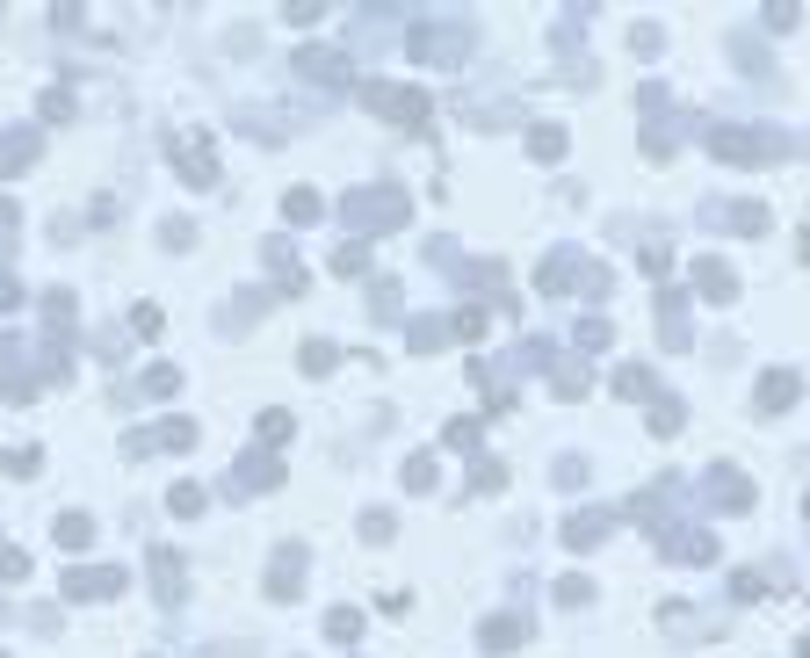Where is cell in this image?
<instances>
[{
  "instance_id": "ba28073f",
  "label": "cell",
  "mask_w": 810,
  "mask_h": 658,
  "mask_svg": "<svg viewBox=\"0 0 810 658\" xmlns=\"http://www.w3.org/2000/svg\"><path fill=\"white\" fill-rule=\"evenodd\" d=\"M58 586H66V601H116L131 579H123V564H80V572H66Z\"/></svg>"
},
{
  "instance_id": "4fadbf2b",
  "label": "cell",
  "mask_w": 810,
  "mask_h": 658,
  "mask_svg": "<svg viewBox=\"0 0 810 658\" xmlns=\"http://www.w3.org/2000/svg\"><path fill=\"white\" fill-rule=\"evenodd\" d=\"M145 449H196V420H160V427H138L123 456H145Z\"/></svg>"
},
{
  "instance_id": "6f0895ef",
  "label": "cell",
  "mask_w": 810,
  "mask_h": 658,
  "mask_svg": "<svg viewBox=\"0 0 810 658\" xmlns=\"http://www.w3.org/2000/svg\"><path fill=\"white\" fill-rule=\"evenodd\" d=\"M0 658H8V651H0Z\"/></svg>"
},
{
  "instance_id": "cb8c5ba5",
  "label": "cell",
  "mask_w": 810,
  "mask_h": 658,
  "mask_svg": "<svg viewBox=\"0 0 810 658\" xmlns=\"http://www.w3.org/2000/svg\"><path fill=\"white\" fill-rule=\"evenodd\" d=\"M565 145H572L565 123H536V131H528V160H565Z\"/></svg>"
},
{
  "instance_id": "681fc988",
  "label": "cell",
  "mask_w": 810,
  "mask_h": 658,
  "mask_svg": "<svg viewBox=\"0 0 810 658\" xmlns=\"http://www.w3.org/2000/svg\"><path fill=\"white\" fill-rule=\"evenodd\" d=\"M579 348H608V319H579Z\"/></svg>"
},
{
  "instance_id": "d590c367",
  "label": "cell",
  "mask_w": 810,
  "mask_h": 658,
  "mask_svg": "<svg viewBox=\"0 0 810 658\" xmlns=\"http://www.w3.org/2000/svg\"><path fill=\"white\" fill-rule=\"evenodd\" d=\"M680 420H688L680 398H651V434H680Z\"/></svg>"
},
{
  "instance_id": "f1b7e54d",
  "label": "cell",
  "mask_w": 810,
  "mask_h": 658,
  "mask_svg": "<svg viewBox=\"0 0 810 658\" xmlns=\"http://www.w3.org/2000/svg\"><path fill=\"white\" fill-rule=\"evenodd\" d=\"M333 362H340L333 340H304V348H297V369H304V376H333Z\"/></svg>"
},
{
  "instance_id": "836d02e7",
  "label": "cell",
  "mask_w": 810,
  "mask_h": 658,
  "mask_svg": "<svg viewBox=\"0 0 810 658\" xmlns=\"http://www.w3.org/2000/svg\"><path fill=\"white\" fill-rule=\"evenodd\" d=\"M333 268H340V275H362V268H369V246H362V239H340V246H333Z\"/></svg>"
},
{
  "instance_id": "f6af8a7d",
  "label": "cell",
  "mask_w": 810,
  "mask_h": 658,
  "mask_svg": "<svg viewBox=\"0 0 810 658\" xmlns=\"http://www.w3.org/2000/svg\"><path fill=\"white\" fill-rule=\"evenodd\" d=\"M760 593H767V572H738L731 579V601H760Z\"/></svg>"
},
{
  "instance_id": "60d3db41",
  "label": "cell",
  "mask_w": 810,
  "mask_h": 658,
  "mask_svg": "<svg viewBox=\"0 0 810 658\" xmlns=\"http://www.w3.org/2000/svg\"><path fill=\"white\" fill-rule=\"evenodd\" d=\"M167 507H174L181 521H189V514H203V485H174V492H167Z\"/></svg>"
},
{
  "instance_id": "83f0119b",
  "label": "cell",
  "mask_w": 810,
  "mask_h": 658,
  "mask_svg": "<svg viewBox=\"0 0 810 658\" xmlns=\"http://www.w3.org/2000/svg\"><path fill=\"white\" fill-rule=\"evenodd\" d=\"M355 637H362V608H348V601L326 608V644H355Z\"/></svg>"
},
{
  "instance_id": "f35d334b",
  "label": "cell",
  "mask_w": 810,
  "mask_h": 658,
  "mask_svg": "<svg viewBox=\"0 0 810 658\" xmlns=\"http://www.w3.org/2000/svg\"><path fill=\"white\" fill-rule=\"evenodd\" d=\"M413 492H434V456H405V470H398Z\"/></svg>"
},
{
  "instance_id": "d4e9b609",
  "label": "cell",
  "mask_w": 810,
  "mask_h": 658,
  "mask_svg": "<svg viewBox=\"0 0 810 658\" xmlns=\"http://www.w3.org/2000/svg\"><path fill=\"white\" fill-rule=\"evenodd\" d=\"M80 319V304H73V290H44V326H51V340H66V326Z\"/></svg>"
},
{
  "instance_id": "4316f807",
  "label": "cell",
  "mask_w": 810,
  "mask_h": 658,
  "mask_svg": "<svg viewBox=\"0 0 810 658\" xmlns=\"http://www.w3.org/2000/svg\"><path fill=\"white\" fill-rule=\"evenodd\" d=\"M442 340H449V319H413V326H405V348H413V355H434Z\"/></svg>"
},
{
  "instance_id": "816d5d0a",
  "label": "cell",
  "mask_w": 810,
  "mask_h": 658,
  "mask_svg": "<svg viewBox=\"0 0 810 658\" xmlns=\"http://www.w3.org/2000/svg\"><path fill=\"white\" fill-rule=\"evenodd\" d=\"M37 463H44L37 449H8V470H15V478H37Z\"/></svg>"
},
{
  "instance_id": "1f68e13d",
  "label": "cell",
  "mask_w": 810,
  "mask_h": 658,
  "mask_svg": "<svg viewBox=\"0 0 810 658\" xmlns=\"http://www.w3.org/2000/svg\"><path fill=\"white\" fill-rule=\"evenodd\" d=\"M724 217H731V225H738V232H753V239H760V232L774 225V217H767V203H731Z\"/></svg>"
},
{
  "instance_id": "f907efd6",
  "label": "cell",
  "mask_w": 810,
  "mask_h": 658,
  "mask_svg": "<svg viewBox=\"0 0 810 658\" xmlns=\"http://www.w3.org/2000/svg\"><path fill=\"white\" fill-rule=\"evenodd\" d=\"M160 239H167V246H189V239H196V225H189V217H167Z\"/></svg>"
},
{
  "instance_id": "30bf717a",
  "label": "cell",
  "mask_w": 810,
  "mask_h": 658,
  "mask_svg": "<svg viewBox=\"0 0 810 658\" xmlns=\"http://www.w3.org/2000/svg\"><path fill=\"white\" fill-rule=\"evenodd\" d=\"M268 593H275V601H297V593H304V543H275V557H268Z\"/></svg>"
},
{
  "instance_id": "11a10c76",
  "label": "cell",
  "mask_w": 810,
  "mask_h": 658,
  "mask_svg": "<svg viewBox=\"0 0 810 658\" xmlns=\"http://www.w3.org/2000/svg\"><path fill=\"white\" fill-rule=\"evenodd\" d=\"M15 304H22V282H15V275H0V319H8Z\"/></svg>"
},
{
  "instance_id": "d6a6232c",
  "label": "cell",
  "mask_w": 810,
  "mask_h": 658,
  "mask_svg": "<svg viewBox=\"0 0 810 658\" xmlns=\"http://www.w3.org/2000/svg\"><path fill=\"white\" fill-rule=\"evenodd\" d=\"M557 601H565V608H586V601H594V579H586V572H565V579H557Z\"/></svg>"
},
{
  "instance_id": "2e32d148",
  "label": "cell",
  "mask_w": 810,
  "mask_h": 658,
  "mask_svg": "<svg viewBox=\"0 0 810 658\" xmlns=\"http://www.w3.org/2000/svg\"><path fill=\"white\" fill-rule=\"evenodd\" d=\"M796 391H803V376H796V369H767V376H760V391H753V413H789Z\"/></svg>"
},
{
  "instance_id": "e0dca14e",
  "label": "cell",
  "mask_w": 810,
  "mask_h": 658,
  "mask_svg": "<svg viewBox=\"0 0 810 658\" xmlns=\"http://www.w3.org/2000/svg\"><path fill=\"white\" fill-rule=\"evenodd\" d=\"M145 564H152V586H160V601L174 608V601H181V593H189V586H181V579H189V564H181V550H167V543H152V557H145Z\"/></svg>"
},
{
  "instance_id": "277c9868",
  "label": "cell",
  "mask_w": 810,
  "mask_h": 658,
  "mask_svg": "<svg viewBox=\"0 0 810 658\" xmlns=\"http://www.w3.org/2000/svg\"><path fill=\"white\" fill-rule=\"evenodd\" d=\"M167 160L189 188H217V152H210V131H196V123H174L167 131Z\"/></svg>"
},
{
  "instance_id": "8992f818",
  "label": "cell",
  "mask_w": 810,
  "mask_h": 658,
  "mask_svg": "<svg viewBox=\"0 0 810 658\" xmlns=\"http://www.w3.org/2000/svg\"><path fill=\"white\" fill-rule=\"evenodd\" d=\"M275 485H283V463H275L268 449H261V456H239L225 478H217V492H225V499H254V492H275Z\"/></svg>"
},
{
  "instance_id": "74e56055",
  "label": "cell",
  "mask_w": 810,
  "mask_h": 658,
  "mask_svg": "<svg viewBox=\"0 0 810 658\" xmlns=\"http://www.w3.org/2000/svg\"><path fill=\"white\" fill-rule=\"evenodd\" d=\"M37 116H44V123H66V116H73V94H66V87H44Z\"/></svg>"
},
{
  "instance_id": "7dc6e473",
  "label": "cell",
  "mask_w": 810,
  "mask_h": 658,
  "mask_svg": "<svg viewBox=\"0 0 810 658\" xmlns=\"http://www.w3.org/2000/svg\"><path fill=\"white\" fill-rule=\"evenodd\" d=\"M471 485H478V492H500V485H507V463H492V456H485V463H478V478H471Z\"/></svg>"
},
{
  "instance_id": "8d00e7d4",
  "label": "cell",
  "mask_w": 810,
  "mask_h": 658,
  "mask_svg": "<svg viewBox=\"0 0 810 658\" xmlns=\"http://www.w3.org/2000/svg\"><path fill=\"white\" fill-rule=\"evenodd\" d=\"M391 536H398V521H391L384 507H369V514H362V543H391Z\"/></svg>"
},
{
  "instance_id": "6da1fadb",
  "label": "cell",
  "mask_w": 810,
  "mask_h": 658,
  "mask_svg": "<svg viewBox=\"0 0 810 658\" xmlns=\"http://www.w3.org/2000/svg\"><path fill=\"white\" fill-rule=\"evenodd\" d=\"M405 217H413V196L391 181H362L340 196V225H348V239H369V232H405Z\"/></svg>"
},
{
  "instance_id": "52a82bcc",
  "label": "cell",
  "mask_w": 810,
  "mask_h": 658,
  "mask_svg": "<svg viewBox=\"0 0 810 658\" xmlns=\"http://www.w3.org/2000/svg\"><path fill=\"white\" fill-rule=\"evenodd\" d=\"M651 543H659V557H673V564H709V557H716V536H702L695 521H666V528H651Z\"/></svg>"
},
{
  "instance_id": "bcb514c9",
  "label": "cell",
  "mask_w": 810,
  "mask_h": 658,
  "mask_svg": "<svg viewBox=\"0 0 810 658\" xmlns=\"http://www.w3.org/2000/svg\"><path fill=\"white\" fill-rule=\"evenodd\" d=\"M160 326H167V319H160V304H138V311H131V333H145V340H152Z\"/></svg>"
},
{
  "instance_id": "7a4b0ae2",
  "label": "cell",
  "mask_w": 810,
  "mask_h": 658,
  "mask_svg": "<svg viewBox=\"0 0 810 658\" xmlns=\"http://www.w3.org/2000/svg\"><path fill=\"white\" fill-rule=\"evenodd\" d=\"M702 145L731 167H760V160H782L789 152L782 131H745V123H702Z\"/></svg>"
},
{
  "instance_id": "ffe728a7",
  "label": "cell",
  "mask_w": 810,
  "mask_h": 658,
  "mask_svg": "<svg viewBox=\"0 0 810 658\" xmlns=\"http://www.w3.org/2000/svg\"><path fill=\"white\" fill-rule=\"evenodd\" d=\"M478 637H485V651H521L528 644V615H492Z\"/></svg>"
},
{
  "instance_id": "b9f144b4",
  "label": "cell",
  "mask_w": 810,
  "mask_h": 658,
  "mask_svg": "<svg viewBox=\"0 0 810 658\" xmlns=\"http://www.w3.org/2000/svg\"><path fill=\"white\" fill-rule=\"evenodd\" d=\"M290 442V413H261V449H283Z\"/></svg>"
},
{
  "instance_id": "484cf974",
  "label": "cell",
  "mask_w": 810,
  "mask_h": 658,
  "mask_svg": "<svg viewBox=\"0 0 810 658\" xmlns=\"http://www.w3.org/2000/svg\"><path fill=\"white\" fill-rule=\"evenodd\" d=\"M651 391H659V376H651L644 362H622L615 369V398H651Z\"/></svg>"
},
{
  "instance_id": "f5cc1de1",
  "label": "cell",
  "mask_w": 810,
  "mask_h": 658,
  "mask_svg": "<svg viewBox=\"0 0 810 658\" xmlns=\"http://www.w3.org/2000/svg\"><path fill=\"white\" fill-rule=\"evenodd\" d=\"M0 579H29V557L22 550H0Z\"/></svg>"
},
{
  "instance_id": "44dd1931",
  "label": "cell",
  "mask_w": 810,
  "mask_h": 658,
  "mask_svg": "<svg viewBox=\"0 0 810 658\" xmlns=\"http://www.w3.org/2000/svg\"><path fill=\"white\" fill-rule=\"evenodd\" d=\"M659 326H666V348H688V297L659 290Z\"/></svg>"
},
{
  "instance_id": "8fae6325",
  "label": "cell",
  "mask_w": 810,
  "mask_h": 658,
  "mask_svg": "<svg viewBox=\"0 0 810 658\" xmlns=\"http://www.w3.org/2000/svg\"><path fill=\"white\" fill-rule=\"evenodd\" d=\"M37 152H44V131H37V123H0V174H22Z\"/></svg>"
},
{
  "instance_id": "603a6c76",
  "label": "cell",
  "mask_w": 810,
  "mask_h": 658,
  "mask_svg": "<svg viewBox=\"0 0 810 658\" xmlns=\"http://www.w3.org/2000/svg\"><path fill=\"white\" fill-rule=\"evenodd\" d=\"M268 268H275V282H283V297H304V268H297V254L283 239H268Z\"/></svg>"
},
{
  "instance_id": "7c38bea8",
  "label": "cell",
  "mask_w": 810,
  "mask_h": 658,
  "mask_svg": "<svg viewBox=\"0 0 810 658\" xmlns=\"http://www.w3.org/2000/svg\"><path fill=\"white\" fill-rule=\"evenodd\" d=\"M688 282H695L709 304H738V268H731V261H716V254H702V261L688 268Z\"/></svg>"
},
{
  "instance_id": "4dcf8cb0",
  "label": "cell",
  "mask_w": 810,
  "mask_h": 658,
  "mask_svg": "<svg viewBox=\"0 0 810 658\" xmlns=\"http://www.w3.org/2000/svg\"><path fill=\"white\" fill-rule=\"evenodd\" d=\"M319 196H311V188H290V196H283V217H290V225H319Z\"/></svg>"
},
{
  "instance_id": "9a60e30c",
  "label": "cell",
  "mask_w": 810,
  "mask_h": 658,
  "mask_svg": "<svg viewBox=\"0 0 810 658\" xmlns=\"http://www.w3.org/2000/svg\"><path fill=\"white\" fill-rule=\"evenodd\" d=\"M637 109L666 116V87H659V80H644V87H637ZM644 152H651V160H666V152H673V123H651V131H644Z\"/></svg>"
},
{
  "instance_id": "5bb4252c",
  "label": "cell",
  "mask_w": 810,
  "mask_h": 658,
  "mask_svg": "<svg viewBox=\"0 0 810 658\" xmlns=\"http://www.w3.org/2000/svg\"><path fill=\"white\" fill-rule=\"evenodd\" d=\"M608 528H615V514H601V507H579V514H565V550H594V543H608Z\"/></svg>"
},
{
  "instance_id": "e575fe53",
  "label": "cell",
  "mask_w": 810,
  "mask_h": 658,
  "mask_svg": "<svg viewBox=\"0 0 810 658\" xmlns=\"http://www.w3.org/2000/svg\"><path fill=\"white\" fill-rule=\"evenodd\" d=\"M449 333H456V340H478V333H485V311H478V304H456V311H449Z\"/></svg>"
},
{
  "instance_id": "9f6ffc18",
  "label": "cell",
  "mask_w": 810,
  "mask_h": 658,
  "mask_svg": "<svg viewBox=\"0 0 810 658\" xmlns=\"http://www.w3.org/2000/svg\"><path fill=\"white\" fill-rule=\"evenodd\" d=\"M796 658H810V637H803V644H796Z\"/></svg>"
},
{
  "instance_id": "db71d44e",
  "label": "cell",
  "mask_w": 810,
  "mask_h": 658,
  "mask_svg": "<svg viewBox=\"0 0 810 658\" xmlns=\"http://www.w3.org/2000/svg\"><path fill=\"white\" fill-rule=\"evenodd\" d=\"M377 319H398V282H377Z\"/></svg>"
},
{
  "instance_id": "f546056e",
  "label": "cell",
  "mask_w": 810,
  "mask_h": 658,
  "mask_svg": "<svg viewBox=\"0 0 810 658\" xmlns=\"http://www.w3.org/2000/svg\"><path fill=\"white\" fill-rule=\"evenodd\" d=\"M586 384H594L586 362H557V369H550V391H557V398H586Z\"/></svg>"
},
{
  "instance_id": "5b68a950",
  "label": "cell",
  "mask_w": 810,
  "mask_h": 658,
  "mask_svg": "<svg viewBox=\"0 0 810 658\" xmlns=\"http://www.w3.org/2000/svg\"><path fill=\"white\" fill-rule=\"evenodd\" d=\"M362 102L377 109L384 123H398V131H427V94L420 87H398V80H369Z\"/></svg>"
},
{
  "instance_id": "9c48e42d",
  "label": "cell",
  "mask_w": 810,
  "mask_h": 658,
  "mask_svg": "<svg viewBox=\"0 0 810 658\" xmlns=\"http://www.w3.org/2000/svg\"><path fill=\"white\" fill-rule=\"evenodd\" d=\"M290 66L304 73V80H319V87H348L355 80V66H348V51H326V44H304Z\"/></svg>"
},
{
  "instance_id": "7bdbcfd3",
  "label": "cell",
  "mask_w": 810,
  "mask_h": 658,
  "mask_svg": "<svg viewBox=\"0 0 810 658\" xmlns=\"http://www.w3.org/2000/svg\"><path fill=\"white\" fill-rule=\"evenodd\" d=\"M319 15H326V0H290V8H283V22H290V29H311Z\"/></svg>"
},
{
  "instance_id": "d6986e66",
  "label": "cell",
  "mask_w": 810,
  "mask_h": 658,
  "mask_svg": "<svg viewBox=\"0 0 810 658\" xmlns=\"http://www.w3.org/2000/svg\"><path fill=\"white\" fill-rule=\"evenodd\" d=\"M702 492L716 499V507H731V514H738V507H753V485H745V478H738L731 463H716L709 478H702Z\"/></svg>"
},
{
  "instance_id": "7402d4cb",
  "label": "cell",
  "mask_w": 810,
  "mask_h": 658,
  "mask_svg": "<svg viewBox=\"0 0 810 658\" xmlns=\"http://www.w3.org/2000/svg\"><path fill=\"white\" fill-rule=\"evenodd\" d=\"M51 543L58 550H95V521H87V514H58L51 521Z\"/></svg>"
},
{
  "instance_id": "c3c4849f",
  "label": "cell",
  "mask_w": 810,
  "mask_h": 658,
  "mask_svg": "<svg viewBox=\"0 0 810 658\" xmlns=\"http://www.w3.org/2000/svg\"><path fill=\"white\" fill-rule=\"evenodd\" d=\"M15 225H22V210H15L8 196H0V254H8V246H15Z\"/></svg>"
},
{
  "instance_id": "ab89813d",
  "label": "cell",
  "mask_w": 810,
  "mask_h": 658,
  "mask_svg": "<svg viewBox=\"0 0 810 658\" xmlns=\"http://www.w3.org/2000/svg\"><path fill=\"white\" fill-rule=\"evenodd\" d=\"M174 384H181V369H174V362H152V369H145V391H152V398H167Z\"/></svg>"
},
{
  "instance_id": "ee69618b",
  "label": "cell",
  "mask_w": 810,
  "mask_h": 658,
  "mask_svg": "<svg viewBox=\"0 0 810 658\" xmlns=\"http://www.w3.org/2000/svg\"><path fill=\"white\" fill-rule=\"evenodd\" d=\"M442 442H449V449H478V420H449Z\"/></svg>"
},
{
  "instance_id": "ac0fdd59",
  "label": "cell",
  "mask_w": 810,
  "mask_h": 658,
  "mask_svg": "<svg viewBox=\"0 0 810 658\" xmlns=\"http://www.w3.org/2000/svg\"><path fill=\"white\" fill-rule=\"evenodd\" d=\"M579 268H586V261H579V246H557V254L543 261V275H536V290H543V297L579 290Z\"/></svg>"
},
{
  "instance_id": "3957f363",
  "label": "cell",
  "mask_w": 810,
  "mask_h": 658,
  "mask_svg": "<svg viewBox=\"0 0 810 658\" xmlns=\"http://www.w3.org/2000/svg\"><path fill=\"white\" fill-rule=\"evenodd\" d=\"M405 51H413L420 66H463V58H471V22L420 15L413 29H405Z\"/></svg>"
}]
</instances>
